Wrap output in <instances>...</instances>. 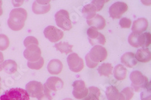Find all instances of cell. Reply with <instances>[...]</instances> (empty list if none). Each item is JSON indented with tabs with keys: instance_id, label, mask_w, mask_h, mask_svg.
<instances>
[{
	"instance_id": "1",
	"label": "cell",
	"mask_w": 151,
	"mask_h": 100,
	"mask_svg": "<svg viewBox=\"0 0 151 100\" xmlns=\"http://www.w3.org/2000/svg\"><path fill=\"white\" fill-rule=\"evenodd\" d=\"M27 18V12L24 9L17 8L12 10L7 21L8 26L14 31H19L23 29Z\"/></svg>"
},
{
	"instance_id": "2",
	"label": "cell",
	"mask_w": 151,
	"mask_h": 100,
	"mask_svg": "<svg viewBox=\"0 0 151 100\" xmlns=\"http://www.w3.org/2000/svg\"><path fill=\"white\" fill-rule=\"evenodd\" d=\"M107 56L108 53L105 48L102 45H95L85 56L87 66L90 68H94L99 62L104 61Z\"/></svg>"
},
{
	"instance_id": "3",
	"label": "cell",
	"mask_w": 151,
	"mask_h": 100,
	"mask_svg": "<svg viewBox=\"0 0 151 100\" xmlns=\"http://www.w3.org/2000/svg\"><path fill=\"white\" fill-rule=\"evenodd\" d=\"M130 80L132 82L131 87L135 92H140V90L146 87L149 83L148 79L143 76L139 71H134L130 74Z\"/></svg>"
},
{
	"instance_id": "4",
	"label": "cell",
	"mask_w": 151,
	"mask_h": 100,
	"mask_svg": "<svg viewBox=\"0 0 151 100\" xmlns=\"http://www.w3.org/2000/svg\"><path fill=\"white\" fill-rule=\"evenodd\" d=\"M0 100H30V96L26 90L16 87L6 91L0 96Z\"/></svg>"
},
{
	"instance_id": "5",
	"label": "cell",
	"mask_w": 151,
	"mask_h": 100,
	"mask_svg": "<svg viewBox=\"0 0 151 100\" xmlns=\"http://www.w3.org/2000/svg\"><path fill=\"white\" fill-rule=\"evenodd\" d=\"M55 21L57 26L64 31H69L72 28V24L68 11L60 10L55 14Z\"/></svg>"
},
{
	"instance_id": "6",
	"label": "cell",
	"mask_w": 151,
	"mask_h": 100,
	"mask_svg": "<svg viewBox=\"0 0 151 100\" xmlns=\"http://www.w3.org/2000/svg\"><path fill=\"white\" fill-rule=\"evenodd\" d=\"M26 91L30 96L41 100L44 94V87L41 82L32 81L26 84Z\"/></svg>"
},
{
	"instance_id": "7",
	"label": "cell",
	"mask_w": 151,
	"mask_h": 100,
	"mask_svg": "<svg viewBox=\"0 0 151 100\" xmlns=\"http://www.w3.org/2000/svg\"><path fill=\"white\" fill-rule=\"evenodd\" d=\"M44 34L47 39L53 43L61 40L64 36V32L62 30L52 26H49L45 29Z\"/></svg>"
},
{
	"instance_id": "8",
	"label": "cell",
	"mask_w": 151,
	"mask_h": 100,
	"mask_svg": "<svg viewBox=\"0 0 151 100\" xmlns=\"http://www.w3.org/2000/svg\"><path fill=\"white\" fill-rule=\"evenodd\" d=\"M67 62L70 70L74 72L81 71L84 67L82 59L76 53L70 54L67 57Z\"/></svg>"
},
{
	"instance_id": "9",
	"label": "cell",
	"mask_w": 151,
	"mask_h": 100,
	"mask_svg": "<svg viewBox=\"0 0 151 100\" xmlns=\"http://www.w3.org/2000/svg\"><path fill=\"white\" fill-rule=\"evenodd\" d=\"M87 35L88 36L89 41L92 45L100 44L104 45L106 43V39L104 34L98 31L95 27H91L87 30Z\"/></svg>"
},
{
	"instance_id": "10",
	"label": "cell",
	"mask_w": 151,
	"mask_h": 100,
	"mask_svg": "<svg viewBox=\"0 0 151 100\" xmlns=\"http://www.w3.org/2000/svg\"><path fill=\"white\" fill-rule=\"evenodd\" d=\"M128 9V6L126 3L120 1L116 2L109 7V15L113 19H119Z\"/></svg>"
},
{
	"instance_id": "11",
	"label": "cell",
	"mask_w": 151,
	"mask_h": 100,
	"mask_svg": "<svg viewBox=\"0 0 151 100\" xmlns=\"http://www.w3.org/2000/svg\"><path fill=\"white\" fill-rule=\"evenodd\" d=\"M73 96L78 99L84 98L88 94V89L85 86V83L82 80H76L73 84Z\"/></svg>"
},
{
	"instance_id": "12",
	"label": "cell",
	"mask_w": 151,
	"mask_h": 100,
	"mask_svg": "<svg viewBox=\"0 0 151 100\" xmlns=\"http://www.w3.org/2000/svg\"><path fill=\"white\" fill-rule=\"evenodd\" d=\"M24 56L29 61L33 62L38 60L41 57V51L38 45L29 46L24 51Z\"/></svg>"
},
{
	"instance_id": "13",
	"label": "cell",
	"mask_w": 151,
	"mask_h": 100,
	"mask_svg": "<svg viewBox=\"0 0 151 100\" xmlns=\"http://www.w3.org/2000/svg\"><path fill=\"white\" fill-rule=\"evenodd\" d=\"M50 2V1H35L32 6V10L37 15L47 14L51 9Z\"/></svg>"
},
{
	"instance_id": "14",
	"label": "cell",
	"mask_w": 151,
	"mask_h": 100,
	"mask_svg": "<svg viewBox=\"0 0 151 100\" xmlns=\"http://www.w3.org/2000/svg\"><path fill=\"white\" fill-rule=\"evenodd\" d=\"M45 85L50 91L56 92L62 88L64 82L59 77H51L47 79Z\"/></svg>"
},
{
	"instance_id": "15",
	"label": "cell",
	"mask_w": 151,
	"mask_h": 100,
	"mask_svg": "<svg viewBox=\"0 0 151 100\" xmlns=\"http://www.w3.org/2000/svg\"><path fill=\"white\" fill-rule=\"evenodd\" d=\"M148 27V21L144 18H141L134 21L132 31L135 34H142L146 30Z\"/></svg>"
},
{
	"instance_id": "16",
	"label": "cell",
	"mask_w": 151,
	"mask_h": 100,
	"mask_svg": "<svg viewBox=\"0 0 151 100\" xmlns=\"http://www.w3.org/2000/svg\"><path fill=\"white\" fill-rule=\"evenodd\" d=\"M86 22L90 26L95 27L97 30H103L106 26V21L104 18L97 14L93 18L87 20Z\"/></svg>"
},
{
	"instance_id": "17",
	"label": "cell",
	"mask_w": 151,
	"mask_h": 100,
	"mask_svg": "<svg viewBox=\"0 0 151 100\" xmlns=\"http://www.w3.org/2000/svg\"><path fill=\"white\" fill-rule=\"evenodd\" d=\"M121 62L126 66L128 68H133L137 65V60L135 58V56L131 52H128L124 53L121 57Z\"/></svg>"
},
{
	"instance_id": "18",
	"label": "cell",
	"mask_w": 151,
	"mask_h": 100,
	"mask_svg": "<svg viewBox=\"0 0 151 100\" xmlns=\"http://www.w3.org/2000/svg\"><path fill=\"white\" fill-rule=\"evenodd\" d=\"M106 95L108 100H124L122 94L114 86H110L107 87Z\"/></svg>"
},
{
	"instance_id": "19",
	"label": "cell",
	"mask_w": 151,
	"mask_h": 100,
	"mask_svg": "<svg viewBox=\"0 0 151 100\" xmlns=\"http://www.w3.org/2000/svg\"><path fill=\"white\" fill-rule=\"evenodd\" d=\"M63 69V64L58 59H53L50 61L47 66V69L50 74L58 75L60 74Z\"/></svg>"
},
{
	"instance_id": "20",
	"label": "cell",
	"mask_w": 151,
	"mask_h": 100,
	"mask_svg": "<svg viewBox=\"0 0 151 100\" xmlns=\"http://www.w3.org/2000/svg\"><path fill=\"white\" fill-rule=\"evenodd\" d=\"M135 56L137 60L143 63H146L151 60V53L147 48H140L138 49Z\"/></svg>"
},
{
	"instance_id": "21",
	"label": "cell",
	"mask_w": 151,
	"mask_h": 100,
	"mask_svg": "<svg viewBox=\"0 0 151 100\" xmlns=\"http://www.w3.org/2000/svg\"><path fill=\"white\" fill-rule=\"evenodd\" d=\"M82 12L87 20H90L96 15L97 10L96 7L92 3H90L83 7Z\"/></svg>"
},
{
	"instance_id": "22",
	"label": "cell",
	"mask_w": 151,
	"mask_h": 100,
	"mask_svg": "<svg viewBox=\"0 0 151 100\" xmlns=\"http://www.w3.org/2000/svg\"><path fill=\"white\" fill-rule=\"evenodd\" d=\"M17 64L12 60H5L3 63V70L8 74H14L17 71Z\"/></svg>"
},
{
	"instance_id": "23",
	"label": "cell",
	"mask_w": 151,
	"mask_h": 100,
	"mask_svg": "<svg viewBox=\"0 0 151 100\" xmlns=\"http://www.w3.org/2000/svg\"><path fill=\"white\" fill-rule=\"evenodd\" d=\"M114 77L117 80H123L127 76V69L122 64L117 65L114 69Z\"/></svg>"
},
{
	"instance_id": "24",
	"label": "cell",
	"mask_w": 151,
	"mask_h": 100,
	"mask_svg": "<svg viewBox=\"0 0 151 100\" xmlns=\"http://www.w3.org/2000/svg\"><path fill=\"white\" fill-rule=\"evenodd\" d=\"M150 37L151 34L149 32L140 34L138 38V42L139 46L142 47V48H146L149 46L150 44L151 41Z\"/></svg>"
},
{
	"instance_id": "25",
	"label": "cell",
	"mask_w": 151,
	"mask_h": 100,
	"mask_svg": "<svg viewBox=\"0 0 151 100\" xmlns=\"http://www.w3.org/2000/svg\"><path fill=\"white\" fill-rule=\"evenodd\" d=\"M88 94L82 100H99L100 91L98 87L91 86L88 88Z\"/></svg>"
},
{
	"instance_id": "26",
	"label": "cell",
	"mask_w": 151,
	"mask_h": 100,
	"mask_svg": "<svg viewBox=\"0 0 151 100\" xmlns=\"http://www.w3.org/2000/svg\"><path fill=\"white\" fill-rule=\"evenodd\" d=\"M73 45L69 44L68 42H59L56 44L55 47L57 50L59 51L61 53H65L68 54L70 53H72V48Z\"/></svg>"
},
{
	"instance_id": "27",
	"label": "cell",
	"mask_w": 151,
	"mask_h": 100,
	"mask_svg": "<svg viewBox=\"0 0 151 100\" xmlns=\"http://www.w3.org/2000/svg\"><path fill=\"white\" fill-rule=\"evenodd\" d=\"M113 67L111 64H103L98 68V72L100 76L108 77L112 74Z\"/></svg>"
},
{
	"instance_id": "28",
	"label": "cell",
	"mask_w": 151,
	"mask_h": 100,
	"mask_svg": "<svg viewBox=\"0 0 151 100\" xmlns=\"http://www.w3.org/2000/svg\"><path fill=\"white\" fill-rule=\"evenodd\" d=\"M44 64V60L42 57L37 61H33V62H31V61L27 62L28 67L32 69H35V70H39L41 69Z\"/></svg>"
},
{
	"instance_id": "29",
	"label": "cell",
	"mask_w": 151,
	"mask_h": 100,
	"mask_svg": "<svg viewBox=\"0 0 151 100\" xmlns=\"http://www.w3.org/2000/svg\"><path fill=\"white\" fill-rule=\"evenodd\" d=\"M10 45L8 37L3 34H0V51H4Z\"/></svg>"
},
{
	"instance_id": "30",
	"label": "cell",
	"mask_w": 151,
	"mask_h": 100,
	"mask_svg": "<svg viewBox=\"0 0 151 100\" xmlns=\"http://www.w3.org/2000/svg\"><path fill=\"white\" fill-rule=\"evenodd\" d=\"M142 100H151L150 96V82L147 84V86L143 89L141 93Z\"/></svg>"
},
{
	"instance_id": "31",
	"label": "cell",
	"mask_w": 151,
	"mask_h": 100,
	"mask_svg": "<svg viewBox=\"0 0 151 100\" xmlns=\"http://www.w3.org/2000/svg\"><path fill=\"white\" fill-rule=\"evenodd\" d=\"M134 89L131 87H128L123 89L121 93L124 98V100H131L134 96Z\"/></svg>"
},
{
	"instance_id": "32",
	"label": "cell",
	"mask_w": 151,
	"mask_h": 100,
	"mask_svg": "<svg viewBox=\"0 0 151 100\" xmlns=\"http://www.w3.org/2000/svg\"><path fill=\"white\" fill-rule=\"evenodd\" d=\"M138 34H135L134 33H131V34L128 37V42L129 44L135 47V48H139V45L138 42Z\"/></svg>"
},
{
	"instance_id": "33",
	"label": "cell",
	"mask_w": 151,
	"mask_h": 100,
	"mask_svg": "<svg viewBox=\"0 0 151 100\" xmlns=\"http://www.w3.org/2000/svg\"><path fill=\"white\" fill-rule=\"evenodd\" d=\"M24 45L26 48L29 46L36 45H39V42L36 37L33 36H28L26 39H25L24 41Z\"/></svg>"
},
{
	"instance_id": "34",
	"label": "cell",
	"mask_w": 151,
	"mask_h": 100,
	"mask_svg": "<svg viewBox=\"0 0 151 100\" xmlns=\"http://www.w3.org/2000/svg\"><path fill=\"white\" fill-rule=\"evenodd\" d=\"M120 26L123 29H129L131 26V20L128 18H122L120 21Z\"/></svg>"
},
{
	"instance_id": "35",
	"label": "cell",
	"mask_w": 151,
	"mask_h": 100,
	"mask_svg": "<svg viewBox=\"0 0 151 100\" xmlns=\"http://www.w3.org/2000/svg\"><path fill=\"white\" fill-rule=\"evenodd\" d=\"M44 94L41 100H53V98L51 95V91H50L47 86L44 84Z\"/></svg>"
},
{
	"instance_id": "36",
	"label": "cell",
	"mask_w": 151,
	"mask_h": 100,
	"mask_svg": "<svg viewBox=\"0 0 151 100\" xmlns=\"http://www.w3.org/2000/svg\"><path fill=\"white\" fill-rule=\"evenodd\" d=\"M108 1H93L91 3L96 7L97 11H99L101 10L105 4V3Z\"/></svg>"
},
{
	"instance_id": "37",
	"label": "cell",
	"mask_w": 151,
	"mask_h": 100,
	"mask_svg": "<svg viewBox=\"0 0 151 100\" xmlns=\"http://www.w3.org/2000/svg\"><path fill=\"white\" fill-rule=\"evenodd\" d=\"M4 62V56L3 54L0 51V71L3 70V63Z\"/></svg>"
},
{
	"instance_id": "38",
	"label": "cell",
	"mask_w": 151,
	"mask_h": 100,
	"mask_svg": "<svg viewBox=\"0 0 151 100\" xmlns=\"http://www.w3.org/2000/svg\"><path fill=\"white\" fill-rule=\"evenodd\" d=\"M2 4H3V1H0V16L3 15V10L2 9Z\"/></svg>"
},
{
	"instance_id": "39",
	"label": "cell",
	"mask_w": 151,
	"mask_h": 100,
	"mask_svg": "<svg viewBox=\"0 0 151 100\" xmlns=\"http://www.w3.org/2000/svg\"><path fill=\"white\" fill-rule=\"evenodd\" d=\"M64 100H73V99L71 98H66V99H64Z\"/></svg>"
},
{
	"instance_id": "40",
	"label": "cell",
	"mask_w": 151,
	"mask_h": 100,
	"mask_svg": "<svg viewBox=\"0 0 151 100\" xmlns=\"http://www.w3.org/2000/svg\"><path fill=\"white\" fill-rule=\"evenodd\" d=\"M1 79L0 77V89H1Z\"/></svg>"
},
{
	"instance_id": "41",
	"label": "cell",
	"mask_w": 151,
	"mask_h": 100,
	"mask_svg": "<svg viewBox=\"0 0 151 100\" xmlns=\"http://www.w3.org/2000/svg\"><path fill=\"white\" fill-rule=\"evenodd\" d=\"M0 26H1V24H0Z\"/></svg>"
}]
</instances>
